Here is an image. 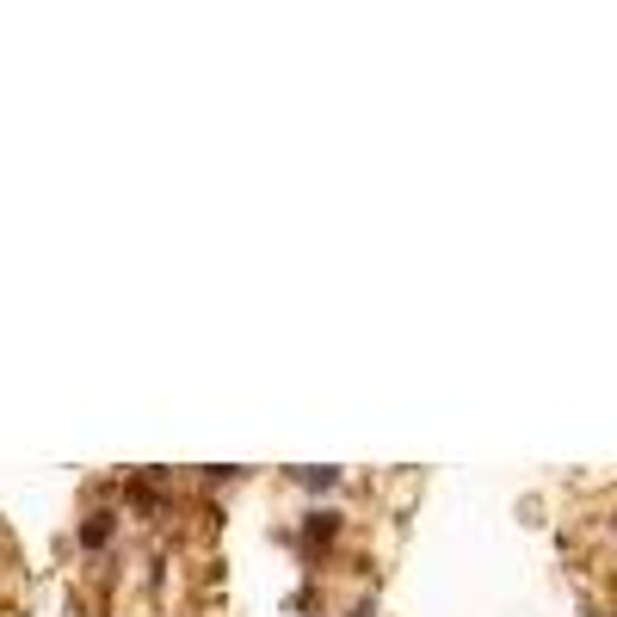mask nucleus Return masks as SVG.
Listing matches in <instances>:
<instances>
[{
  "instance_id": "f257e3e1",
  "label": "nucleus",
  "mask_w": 617,
  "mask_h": 617,
  "mask_svg": "<svg viewBox=\"0 0 617 617\" xmlns=\"http://www.w3.org/2000/svg\"><path fill=\"white\" fill-rule=\"evenodd\" d=\"M105 537H112V513H93V519L81 525V543H87V550H99Z\"/></svg>"
},
{
  "instance_id": "20e7f679",
  "label": "nucleus",
  "mask_w": 617,
  "mask_h": 617,
  "mask_svg": "<svg viewBox=\"0 0 617 617\" xmlns=\"http://www.w3.org/2000/svg\"><path fill=\"white\" fill-rule=\"evenodd\" d=\"M352 617H371V605H358V611H352Z\"/></svg>"
},
{
  "instance_id": "7ed1b4c3",
  "label": "nucleus",
  "mask_w": 617,
  "mask_h": 617,
  "mask_svg": "<svg viewBox=\"0 0 617 617\" xmlns=\"http://www.w3.org/2000/svg\"><path fill=\"white\" fill-rule=\"evenodd\" d=\"M297 476H303L309 488H334V482H340V469H297Z\"/></svg>"
},
{
  "instance_id": "f03ea898",
  "label": "nucleus",
  "mask_w": 617,
  "mask_h": 617,
  "mask_svg": "<svg viewBox=\"0 0 617 617\" xmlns=\"http://www.w3.org/2000/svg\"><path fill=\"white\" fill-rule=\"evenodd\" d=\"M334 531H340V513H309V531H303V537H309V543H328Z\"/></svg>"
}]
</instances>
